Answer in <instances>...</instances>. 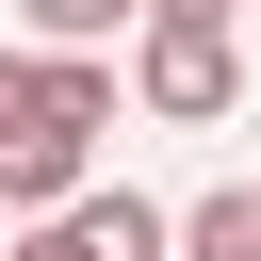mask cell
Listing matches in <instances>:
<instances>
[{
  "label": "cell",
  "instance_id": "6da1fadb",
  "mask_svg": "<svg viewBox=\"0 0 261 261\" xmlns=\"http://www.w3.org/2000/svg\"><path fill=\"white\" fill-rule=\"evenodd\" d=\"M130 114H163V130L245 114V49H228V16H147V33H130Z\"/></svg>",
  "mask_w": 261,
  "mask_h": 261
},
{
  "label": "cell",
  "instance_id": "5b68a950",
  "mask_svg": "<svg viewBox=\"0 0 261 261\" xmlns=\"http://www.w3.org/2000/svg\"><path fill=\"white\" fill-rule=\"evenodd\" d=\"M130 16H147V0H33V33H49V49H98V33H130Z\"/></svg>",
  "mask_w": 261,
  "mask_h": 261
},
{
  "label": "cell",
  "instance_id": "277c9868",
  "mask_svg": "<svg viewBox=\"0 0 261 261\" xmlns=\"http://www.w3.org/2000/svg\"><path fill=\"white\" fill-rule=\"evenodd\" d=\"M179 261H261V179L196 196V212H179Z\"/></svg>",
  "mask_w": 261,
  "mask_h": 261
},
{
  "label": "cell",
  "instance_id": "7a4b0ae2",
  "mask_svg": "<svg viewBox=\"0 0 261 261\" xmlns=\"http://www.w3.org/2000/svg\"><path fill=\"white\" fill-rule=\"evenodd\" d=\"M0 261H179V212H163V196H98V179H82L65 212H16V245H0Z\"/></svg>",
  "mask_w": 261,
  "mask_h": 261
},
{
  "label": "cell",
  "instance_id": "3957f363",
  "mask_svg": "<svg viewBox=\"0 0 261 261\" xmlns=\"http://www.w3.org/2000/svg\"><path fill=\"white\" fill-rule=\"evenodd\" d=\"M82 163H98V130H49V114H33V130L0 147V212H65V196H82Z\"/></svg>",
  "mask_w": 261,
  "mask_h": 261
},
{
  "label": "cell",
  "instance_id": "8992f818",
  "mask_svg": "<svg viewBox=\"0 0 261 261\" xmlns=\"http://www.w3.org/2000/svg\"><path fill=\"white\" fill-rule=\"evenodd\" d=\"M16 130H33V98H16V65H0V147H16Z\"/></svg>",
  "mask_w": 261,
  "mask_h": 261
},
{
  "label": "cell",
  "instance_id": "52a82bcc",
  "mask_svg": "<svg viewBox=\"0 0 261 261\" xmlns=\"http://www.w3.org/2000/svg\"><path fill=\"white\" fill-rule=\"evenodd\" d=\"M147 16H245V0H147Z\"/></svg>",
  "mask_w": 261,
  "mask_h": 261
}]
</instances>
